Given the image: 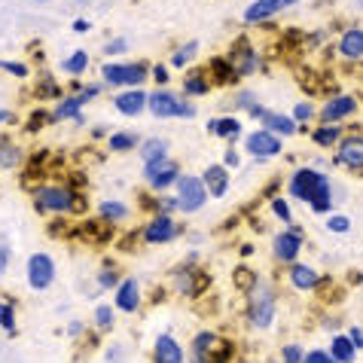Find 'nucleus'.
I'll use <instances>...</instances> for the list:
<instances>
[{
	"mask_svg": "<svg viewBox=\"0 0 363 363\" xmlns=\"http://www.w3.org/2000/svg\"><path fill=\"white\" fill-rule=\"evenodd\" d=\"M34 205L37 211H43V214H67V211L74 208H83V201L74 196V189H65V186H40L37 196H34Z\"/></svg>",
	"mask_w": 363,
	"mask_h": 363,
	"instance_id": "1",
	"label": "nucleus"
},
{
	"mask_svg": "<svg viewBox=\"0 0 363 363\" xmlns=\"http://www.w3.org/2000/svg\"><path fill=\"white\" fill-rule=\"evenodd\" d=\"M193 354H196V363H226L232 354V345L217 339L214 333H199L193 339Z\"/></svg>",
	"mask_w": 363,
	"mask_h": 363,
	"instance_id": "2",
	"label": "nucleus"
},
{
	"mask_svg": "<svg viewBox=\"0 0 363 363\" xmlns=\"http://www.w3.org/2000/svg\"><path fill=\"white\" fill-rule=\"evenodd\" d=\"M250 320H254L257 327H269L272 324V318H275V299H272L269 290L257 281V287H254V299H250Z\"/></svg>",
	"mask_w": 363,
	"mask_h": 363,
	"instance_id": "3",
	"label": "nucleus"
},
{
	"mask_svg": "<svg viewBox=\"0 0 363 363\" xmlns=\"http://www.w3.org/2000/svg\"><path fill=\"white\" fill-rule=\"evenodd\" d=\"M144 174H147V184L156 186V189H165L171 186L174 180H180V171H177V162H171V159H156V162H147L144 165Z\"/></svg>",
	"mask_w": 363,
	"mask_h": 363,
	"instance_id": "4",
	"label": "nucleus"
},
{
	"mask_svg": "<svg viewBox=\"0 0 363 363\" xmlns=\"http://www.w3.org/2000/svg\"><path fill=\"white\" fill-rule=\"evenodd\" d=\"M177 189H180L177 205L184 211H199L201 205H205V199H208V189H205V184H201V177H180Z\"/></svg>",
	"mask_w": 363,
	"mask_h": 363,
	"instance_id": "5",
	"label": "nucleus"
},
{
	"mask_svg": "<svg viewBox=\"0 0 363 363\" xmlns=\"http://www.w3.org/2000/svg\"><path fill=\"white\" fill-rule=\"evenodd\" d=\"M104 79L113 86H140L147 79L144 65H104Z\"/></svg>",
	"mask_w": 363,
	"mask_h": 363,
	"instance_id": "6",
	"label": "nucleus"
},
{
	"mask_svg": "<svg viewBox=\"0 0 363 363\" xmlns=\"http://www.w3.org/2000/svg\"><path fill=\"white\" fill-rule=\"evenodd\" d=\"M150 110H153L156 116H193L196 113L186 101L174 98L171 92H153L150 95Z\"/></svg>",
	"mask_w": 363,
	"mask_h": 363,
	"instance_id": "7",
	"label": "nucleus"
},
{
	"mask_svg": "<svg viewBox=\"0 0 363 363\" xmlns=\"http://www.w3.org/2000/svg\"><path fill=\"white\" fill-rule=\"evenodd\" d=\"M52 278H55V263H52V257L34 254L31 259H28V281H31L34 290H46L49 284H52Z\"/></svg>",
	"mask_w": 363,
	"mask_h": 363,
	"instance_id": "8",
	"label": "nucleus"
},
{
	"mask_svg": "<svg viewBox=\"0 0 363 363\" xmlns=\"http://www.w3.org/2000/svg\"><path fill=\"white\" fill-rule=\"evenodd\" d=\"M324 174H318V171H311V168H299L294 180H290V196L294 199H302V201H311V196L318 193V186L324 184Z\"/></svg>",
	"mask_w": 363,
	"mask_h": 363,
	"instance_id": "9",
	"label": "nucleus"
},
{
	"mask_svg": "<svg viewBox=\"0 0 363 363\" xmlns=\"http://www.w3.org/2000/svg\"><path fill=\"white\" fill-rule=\"evenodd\" d=\"M357 110V101L351 98V95H336V98H330L327 104H324V110H320V119H324L327 125H336L339 119H345V116H351Z\"/></svg>",
	"mask_w": 363,
	"mask_h": 363,
	"instance_id": "10",
	"label": "nucleus"
},
{
	"mask_svg": "<svg viewBox=\"0 0 363 363\" xmlns=\"http://www.w3.org/2000/svg\"><path fill=\"white\" fill-rule=\"evenodd\" d=\"M299 247H302V235L296 229H287L281 235H275V257L281 263H294L299 257Z\"/></svg>",
	"mask_w": 363,
	"mask_h": 363,
	"instance_id": "11",
	"label": "nucleus"
},
{
	"mask_svg": "<svg viewBox=\"0 0 363 363\" xmlns=\"http://www.w3.org/2000/svg\"><path fill=\"white\" fill-rule=\"evenodd\" d=\"M247 153L250 156H275L281 153V138L278 135H272V132H254L247 138Z\"/></svg>",
	"mask_w": 363,
	"mask_h": 363,
	"instance_id": "12",
	"label": "nucleus"
},
{
	"mask_svg": "<svg viewBox=\"0 0 363 363\" xmlns=\"http://www.w3.org/2000/svg\"><path fill=\"white\" fill-rule=\"evenodd\" d=\"M339 162L345 168L363 171V138H345L339 144Z\"/></svg>",
	"mask_w": 363,
	"mask_h": 363,
	"instance_id": "13",
	"label": "nucleus"
},
{
	"mask_svg": "<svg viewBox=\"0 0 363 363\" xmlns=\"http://www.w3.org/2000/svg\"><path fill=\"white\" fill-rule=\"evenodd\" d=\"M290 4H296V0H257V4L247 6L245 22H263V18L281 13V9H287Z\"/></svg>",
	"mask_w": 363,
	"mask_h": 363,
	"instance_id": "14",
	"label": "nucleus"
},
{
	"mask_svg": "<svg viewBox=\"0 0 363 363\" xmlns=\"http://www.w3.org/2000/svg\"><path fill=\"white\" fill-rule=\"evenodd\" d=\"M177 235V226H174V220L171 217H156L153 223H150L147 229H144V238L150 241V245H162V241H171Z\"/></svg>",
	"mask_w": 363,
	"mask_h": 363,
	"instance_id": "15",
	"label": "nucleus"
},
{
	"mask_svg": "<svg viewBox=\"0 0 363 363\" xmlns=\"http://www.w3.org/2000/svg\"><path fill=\"white\" fill-rule=\"evenodd\" d=\"M259 119H263L266 132H272V135H294L296 132V123L290 116L272 113V110H259Z\"/></svg>",
	"mask_w": 363,
	"mask_h": 363,
	"instance_id": "16",
	"label": "nucleus"
},
{
	"mask_svg": "<svg viewBox=\"0 0 363 363\" xmlns=\"http://www.w3.org/2000/svg\"><path fill=\"white\" fill-rule=\"evenodd\" d=\"M201 184H205V189L211 196H223L226 193V186H229V174L220 165H211L208 171H205V177H201Z\"/></svg>",
	"mask_w": 363,
	"mask_h": 363,
	"instance_id": "17",
	"label": "nucleus"
},
{
	"mask_svg": "<svg viewBox=\"0 0 363 363\" xmlns=\"http://www.w3.org/2000/svg\"><path fill=\"white\" fill-rule=\"evenodd\" d=\"M156 363H184V351L171 336H159L156 342Z\"/></svg>",
	"mask_w": 363,
	"mask_h": 363,
	"instance_id": "18",
	"label": "nucleus"
},
{
	"mask_svg": "<svg viewBox=\"0 0 363 363\" xmlns=\"http://www.w3.org/2000/svg\"><path fill=\"white\" fill-rule=\"evenodd\" d=\"M138 302H140L138 281H123L119 290H116V306L123 311H138Z\"/></svg>",
	"mask_w": 363,
	"mask_h": 363,
	"instance_id": "19",
	"label": "nucleus"
},
{
	"mask_svg": "<svg viewBox=\"0 0 363 363\" xmlns=\"http://www.w3.org/2000/svg\"><path fill=\"white\" fill-rule=\"evenodd\" d=\"M290 281H294L299 290H315L320 284L318 272L311 266H302V263H294V269H290Z\"/></svg>",
	"mask_w": 363,
	"mask_h": 363,
	"instance_id": "20",
	"label": "nucleus"
},
{
	"mask_svg": "<svg viewBox=\"0 0 363 363\" xmlns=\"http://www.w3.org/2000/svg\"><path fill=\"white\" fill-rule=\"evenodd\" d=\"M205 275L196 269H184V272H177V290L180 294H201V287H205Z\"/></svg>",
	"mask_w": 363,
	"mask_h": 363,
	"instance_id": "21",
	"label": "nucleus"
},
{
	"mask_svg": "<svg viewBox=\"0 0 363 363\" xmlns=\"http://www.w3.org/2000/svg\"><path fill=\"white\" fill-rule=\"evenodd\" d=\"M354 354H357V348L351 345L348 336H333V342H330V357L336 363H354Z\"/></svg>",
	"mask_w": 363,
	"mask_h": 363,
	"instance_id": "22",
	"label": "nucleus"
},
{
	"mask_svg": "<svg viewBox=\"0 0 363 363\" xmlns=\"http://www.w3.org/2000/svg\"><path fill=\"white\" fill-rule=\"evenodd\" d=\"M339 52L345 55V58H360L363 55V31H345L339 40Z\"/></svg>",
	"mask_w": 363,
	"mask_h": 363,
	"instance_id": "23",
	"label": "nucleus"
},
{
	"mask_svg": "<svg viewBox=\"0 0 363 363\" xmlns=\"http://www.w3.org/2000/svg\"><path fill=\"white\" fill-rule=\"evenodd\" d=\"M95 92H98V89H95V86H86V89H83V92H79V95H74V98H67V101H65V104H62V107H58V110H55V119L74 116V113H77V110H79V107H83V104H86V101H89V98H92Z\"/></svg>",
	"mask_w": 363,
	"mask_h": 363,
	"instance_id": "24",
	"label": "nucleus"
},
{
	"mask_svg": "<svg viewBox=\"0 0 363 363\" xmlns=\"http://www.w3.org/2000/svg\"><path fill=\"white\" fill-rule=\"evenodd\" d=\"M144 104H147V95L144 92H125V95H119L116 98V107L123 110V113H128V116H135V113H140L144 110Z\"/></svg>",
	"mask_w": 363,
	"mask_h": 363,
	"instance_id": "25",
	"label": "nucleus"
},
{
	"mask_svg": "<svg viewBox=\"0 0 363 363\" xmlns=\"http://www.w3.org/2000/svg\"><path fill=\"white\" fill-rule=\"evenodd\" d=\"M165 156H168V144H165V140L153 138V140H147V144H144V165L156 162V159H165Z\"/></svg>",
	"mask_w": 363,
	"mask_h": 363,
	"instance_id": "26",
	"label": "nucleus"
},
{
	"mask_svg": "<svg viewBox=\"0 0 363 363\" xmlns=\"http://www.w3.org/2000/svg\"><path fill=\"white\" fill-rule=\"evenodd\" d=\"M308 205H311V211H315V214H327V211H330V184H327V180L318 186V193L311 196Z\"/></svg>",
	"mask_w": 363,
	"mask_h": 363,
	"instance_id": "27",
	"label": "nucleus"
},
{
	"mask_svg": "<svg viewBox=\"0 0 363 363\" xmlns=\"http://www.w3.org/2000/svg\"><path fill=\"white\" fill-rule=\"evenodd\" d=\"M211 132H217L220 138H235L241 132V125H238V119H214Z\"/></svg>",
	"mask_w": 363,
	"mask_h": 363,
	"instance_id": "28",
	"label": "nucleus"
},
{
	"mask_svg": "<svg viewBox=\"0 0 363 363\" xmlns=\"http://www.w3.org/2000/svg\"><path fill=\"white\" fill-rule=\"evenodd\" d=\"M128 214L125 205H119V201H104V205L98 208V217H104V220H123Z\"/></svg>",
	"mask_w": 363,
	"mask_h": 363,
	"instance_id": "29",
	"label": "nucleus"
},
{
	"mask_svg": "<svg viewBox=\"0 0 363 363\" xmlns=\"http://www.w3.org/2000/svg\"><path fill=\"white\" fill-rule=\"evenodd\" d=\"M211 70H214V77L220 79V83H229V79L235 77V67H232L229 62H223V58H214V62H211Z\"/></svg>",
	"mask_w": 363,
	"mask_h": 363,
	"instance_id": "30",
	"label": "nucleus"
},
{
	"mask_svg": "<svg viewBox=\"0 0 363 363\" xmlns=\"http://www.w3.org/2000/svg\"><path fill=\"white\" fill-rule=\"evenodd\" d=\"M199 52V43H196V40H189V43L184 46V49H177V52H174V58H171V65H177V67H184L186 62H189V58H193Z\"/></svg>",
	"mask_w": 363,
	"mask_h": 363,
	"instance_id": "31",
	"label": "nucleus"
},
{
	"mask_svg": "<svg viewBox=\"0 0 363 363\" xmlns=\"http://www.w3.org/2000/svg\"><path fill=\"white\" fill-rule=\"evenodd\" d=\"M336 138H339V128L336 125H324V128H318L315 132V144L330 147V144H336Z\"/></svg>",
	"mask_w": 363,
	"mask_h": 363,
	"instance_id": "32",
	"label": "nucleus"
},
{
	"mask_svg": "<svg viewBox=\"0 0 363 363\" xmlns=\"http://www.w3.org/2000/svg\"><path fill=\"white\" fill-rule=\"evenodd\" d=\"M86 62H89V55H86V52H74V55H70L67 62H65V70L77 77V74H83V70H86Z\"/></svg>",
	"mask_w": 363,
	"mask_h": 363,
	"instance_id": "33",
	"label": "nucleus"
},
{
	"mask_svg": "<svg viewBox=\"0 0 363 363\" xmlns=\"http://www.w3.org/2000/svg\"><path fill=\"white\" fill-rule=\"evenodd\" d=\"M135 144H138V138L132 132H119V135L110 138V147H113V150H132Z\"/></svg>",
	"mask_w": 363,
	"mask_h": 363,
	"instance_id": "34",
	"label": "nucleus"
},
{
	"mask_svg": "<svg viewBox=\"0 0 363 363\" xmlns=\"http://www.w3.org/2000/svg\"><path fill=\"white\" fill-rule=\"evenodd\" d=\"M0 324H4V330L13 336L16 333V315H13V306H0Z\"/></svg>",
	"mask_w": 363,
	"mask_h": 363,
	"instance_id": "35",
	"label": "nucleus"
},
{
	"mask_svg": "<svg viewBox=\"0 0 363 363\" xmlns=\"http://www.w3.org/2000/svg\"><path fill=\"white\" fill-rule=\"evenodd\" d=\"M235 281H238V287H245V290L257 287V275L254 272H247V269H235Z\"/></svg>",
	"mask_w": 363,
	"mask_h": 363,
	"instance_id": "36",
	"label": "nucleus"
},
{
	"mask_svg": "<svg viewBox=\"0 0 363 363\" xmlns=\"http://www.w3.org/2000/svg\"><path fill=\"white\" fill-rule=\"evenodd\" d=\"M208 92V83L201 77H189L186 79V95H205Z\"/></svg>",
	"mask_w": 363,
	"mask_h": 363,
	"instance_id": "37",
	"label": "nucleus"
},
{
	"mask_svg": "<svg viewBox=\"0 0 363 363\" xmlns=\"http://www.w3.org/2000/svg\"><path fill=\"white\" fill-rule=\"evenodd\" d=\"M95 324L107 330L110 324H113V311H110L107 306H98V311H95Z\"/></svg>",
	"mask_w": 363,
	"mask_h": 363,
	"instance_id": "38",
	"label": "nucleus"
},
{
	"mask_svg": "<svg viewBox=\"0 0 363 363\" xmlns=\"http://www.w3.org/2000/svg\"><path fill=\"white\" fill-rule=\"evenodd\" d=\"M302 363H336L327 351H308V354H302Z\"/></svg>",
	"mask_w": 363,
	"mask_h": 363,
	"instance_id": "39",
	"label": "nucleus"
},
{
	"mask_svg": "<svg viewBox=\"0 0 363 363\" xmlns=\"http://www.w3.org/2000/svg\"><path fill=\"white\" fill-rule=\"evenodd\" d=\"M0 162H4V165H16L18 162V150L16 147H0Z\"/></svg>",
	"mask_w": 363,
	"mask_h": 363,
	"instance_id": "40",
	"label": "nucleus"
},
{
	"mask_svg": "<svg viewBox=\"0 0 363 363\" xmlns=\"http://www.w3.org/2000/svg\"><path fill=\"white\" fill-rule=\"evenodd\" d=\"M272 211H275V214L284 220V223H290V208H287L284 199H275V201H272Z\"/></svg>",
	"mask_w": 363,
	"mask_h": 363,
	"instance_id": "41",
	"label": "nucleus"
},
{
	"mask_svg": "<svg viewBox=\"0 0 363 363\" xmlns=\"http://www.w3.org/2000/svg\"><path fill=\"white\" fill-rule=\"evenodd\" d=\"M281 357H284V363H302V351L296 345H287L284 351H281Z\"/></svg>",
	"mask_w": 363,
	"mask_h": 363,
	"instance_id": "42",
	"label": "nucleus"
},
{
	"mask_svg": "<svg viewBox=\"0 0 363 363\" xmlns=\"http://www.w3.org/2000/svg\"><path fill=\"white\" fill-rule=\"evenodd\" d=\"M348 217H330V229L333 232H348Z\"/></svg>",
	"mask_w": 363,
	"mask_h": 363,
	"instance_id": "43",
	"label": "nucleus"
},
{
	"mask_svg": "<svg viewBox=\"0 0 363 363\" xmlns=\"http://www.w3.org/2000/svg\"><path fill=\"white\" fill-rule=\"evenodd\" d=\"M0 67L9 70V74H16V77H25V74H28V67H25V65H18V62H4Z\"/></svg>",
	"mask_w": 363,
	"mask_h": 363,
	"instance_id": "44",
	"label": "nucleus"
},
{
	"mask_svg": "<svg viewBox=\"0 0 363 363\" xmlns=\"http://www.w3.org/2000/svg\"><path fill=\"white\" fill-rule=\"evenodd\" d=\"M98 284H101V287H113V284H116V275H113V269H104V272H101Z\"/></svg>",
	"mask_w": 363,
	"mask_h": 363,
	"instance_id": "45",
	"label": "nucleus"
},
{
	"mask_svg": "<svg viewBox=\"0 0 363 363\" xmlns=\"http://www.w3.org/2000/svg\"><path fill=\"white\" fill-rule=\"evenodd\" d=\"M294 116H296V123H306V119H311V107L308 104H296Z\"/></svg>",
	"mask_w": 363,
	"mask_h": 363,
	"instance_id": "46",
	"label": "nucleus"
},
{
	"mask_svg": "<svg viewBox=\"0 0 363 363\" xmlns=\"http://www.w3.org/2000/svg\"><path fill=\"white\" fill-rule=\"evenodd\" d=\"M348 339H351V345H354V348H363V330H351Z\"/></svg>",
	"mask_w": 363,
	"mask_h": 363,
	"instance_id": "47",
	"label": "nucleus"
},
{
	"mask_svg": "<svg viewBox=\"0 0 363 363\" xmlns=\"http://www.w3.org/2000/svg\"><path fill=\"white\" fill-rule=\"evenodd\" d=\"M125 49V40H113V43L107 46V52H123Z\"/></svg>",
	"mask_w": 363,
	"mask_h": 363,
	"instance_id": "48",
	"label": "nucleus"
},
{
	"mask_svg": "<svg viewBox=\"0 0 363 363\" xmlns=\"http://www.w3.org/2000/svg\"><path fill=\"white\" fill-rule=\"evenodd\" d=\"M153 77L159 79V83H165V79H168V70H165V67H156V70H153Z\"/></svg>",
	"mask_w": 363,
	"mask_h": 363,
	"instance_id": "49",
	"label": "nucleus"
},
{
	"mask_svg": "<svg viewBox=\"0 0 363 363\" xmlns=\"http://www.w3.org/2000/svg\"><path fill=\"white\" fill-rule=\"evenodd\" d=\"M226 165H238V156H235V150H229V153H226Z\"/></svg>",
	"mask_w": 363,
	"mask_h": 363,
	"instance_id": "50",
	"label": "nucleus"
},
{
	"mask_svg": "<svg viewBox=\"0 0 363 363\" xmlns=\"http://www.w3.org/2000/svg\"><path fill=\"white\" fill-rule=\"evenodd\" d=\"M6 119H9V113L6 110H0V123H6Z\"/></svg>",
	"mask_w": 363,
	"mask_h": 363,
	"instance_id": "51",
	"label": "nucleus"
}]
</instances>
